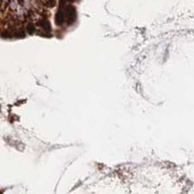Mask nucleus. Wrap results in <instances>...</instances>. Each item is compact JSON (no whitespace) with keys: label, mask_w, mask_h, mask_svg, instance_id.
Here are the masks:
<instances>
[{"label":"nucleus","mask_w":194,"mask_h":194,"mask_svg":"<svg viewBox=\"0 0 194 194\" xmlns=\"http://www.w3.org/2000/svg\"><path fill=\"white\" fill-rule=\"evenodd\" d=\"M65 13H66V17H67V20H68V23L72 24L75 19L77 18V12L74 6H67L66 9H65Z\"/></svg>","instance_id":"1"},{"label":"nucleus","mask_w":194,"mask_h":194,"mask_svg":"<svg viewBox=\"0 0 194 194\" xmlns=\"http://www.w3.org/2000/svg\"><path fill=\"white\" fill-rule=\"evenodd\" d=\"M55 22L58 24V25H61L63 24V22H64V19H65V14H64V12L62 11V10H58L57 12H56V14H55Z\"/></svg>","instance_id":"2"},{"label":"nucleus","mask_w":194,"mask_h":194,"mask_svg":"<svg viewBox=\"0 0 194 194\" xmlns=\"http://www.w3.org/2000/svg\"><path fill=\"white\" fill-rule=\"evenodd\" d=\"M39 25L44 29L46 32H50L51 31V25H50V22L47 20V19H41L39 21Z\"/></svg>","instance_id":"3"},{"label":"nucleus","mask_w":194,"mask_h":194,"mask_svg":"<svg viewBox=\"0 0 194 194\" xmlns=\"http://www.w3.org/2000/svg\"><path fill=\"white\" fill-rule=\"evenodd\" d=\"M26 30L29 34H33L35 32V26L33 23H28L26 26Z\"/></svg>","instance_id":"4"},{"label":"nucleus","mask_w":194,"mask_h":194,"mask_svg":"<svg viewBox=\"0 0 194 194\" xmlns=\"http://www.w3.org/2000/svg\"><path fill=\"white\" fill-rule=\"evenodd\" d=\"M53 1H54V0H50V2H51V5H52V6H53Z\"/></svg>","instance_id":"5"},{"label":"nucleus","mask_w":194,"mask_h":194,"mask_svg":"<svg viewBox=\"0 0 194 194\" xmlns=\"http://www.w3.org/2000/svg\"><path fill=\"white\" fill-rule=\"evenodd\" d=\"M18 1H19V3H21V2H22V0H18Z\"/></svg>","instance_id":"6"},{"label":"nucleus","mask_w":194,"mask_h":194,"mask_svg":"<svg viewBox=\"0 0 194 194\" xmlns=\"http://www.w3.org/2000/svg\"><path fill=\"white\" fill-rule=\"evenodd\" d=\"M68 1H71V2H73V1H75V0H68Z\"/></svg>","instance_id":"7"}]
</instances>
